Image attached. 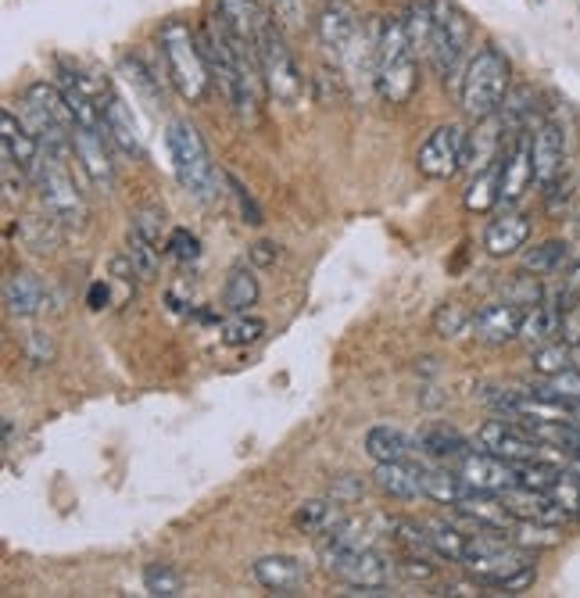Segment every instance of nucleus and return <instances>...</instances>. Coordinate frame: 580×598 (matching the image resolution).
Here are the masks:
<instances>
[{"mask_svg":"<svg viewBox=\"0 0 580 598\" xmlns=\"http://www.w3.org/2000/svg\"><path fill=\"white\" fill-rule=\"evenodd\" d=\"M466 140H469V133L458 126V122H444V126H437L420 144V151H416V169H420L427 180H452L455 172H463Z\"/></svg>","mask_w":580,"mask_h":598,"instance_id":"8","label":"nucleus"},{"mask_svg":"<svg viewBox=\"0 0 580 598\" xmlns=\"http://www.w3.org/2000/svg\"><path fill=\"white\" fill-rule=\"evenodd\" d=\"M25 359H30L33 365H47L54 359V345L47 334H33L30 341H25Z\"/></svg>","mask_w":580,"mask_h":598,"instance_id":"52","label":"nucleus"},{"mask_svg":"<svg viewBox=\"0 0 580 598\" xmlns=\"http://www.w3.org/2000/svg\"><path fill=\"white\" fill-rule=\"evenodd\" d=\"M545 198H548V212L559 215L566 205H570V198H573V180H562V176H559L556 183L545 187Z\"/></svg>","mask_w":580,"mask_h":598,"instance_id":"50","label":"nucleus"},{"mask_svg":"<svg viewBox=\"0 0 580 598\" xmlns=\"http://www.w3.org/2000/svg\"><path fill=\"white\" fill-rule=\"evenodd\" d=\"M401 22H405V33H409V44L416 50V58H427V54H430V33H434V8H430V0H409Z\"/></svg>","mask_w":580,"mask_h":598,"instance_id":"30","label":"nucleus"},{"mask_svg":"<svg viewBox=\"0 0 580 598\" xmlns=\"http://www.w3.org/2000/svg\"><path fill=\"white\" fill-rule=\"evenodd\" d=\"M398 574H401L405 580H412V584H416V580H420V584H430V580L437 577V566H434V563H427L423 555H416V552H412V555H405V560L398 563Z\"/></svg>","mask_w":580,"mask_h":598,"instance_id":"49","label":"nucleus"},{"mask_svg":"<svg viewBox=\"0 0 580 598\" xmlns=\"http://www.w3.org/2000/svg\"><path fill=\"white\" fill-rule=\"evenodd\" d=\"M562 473H566V477H573V481L580 484V455H570V462H566V466H562Z\"/></svg>","mask_w":580,"mask_h":598,"instance_id":"57","label":"nucleus"},{"mask_svg":"<svg viewBox=\"0 0 580 598\" xmlns=\"http://www.w3.org/2000/svg\"><path fill=\"white\" fill-rule=\"evenodd\" d=\"M573 351H577V365H580V348H573Z\"/></svg>","mask_w":580,"mask_h":598,"instance_id":"59","label":"nucleus"},{"mask_svg":"<svg viewBox=\"0 0 580 598\" xmlns=\"http://www.w3.org/2000/svg\"><path fill=\"white\" fill-rule=\"evenodd\" d=\"M534 183V151L531 133H516V140L502 155V205L512 208Z\"/></svg>","mask_w":580,"mask_h":598,"instance_id":"18","label":"nucleus"},{"mask_svg":"<svg viewBox=\"0 0 580 598\" xmlns=\"http://www.w3.org/2000/svg\"><path fill=\"white\" fill-rule=\"evenodd\" d=\"M373 484L380 487L384 495L401 498V501H412V498L423 495L420 473H416V462H409V459H401V462H376Z\"/></svg>","mask_w":580,"mask_h":598,"instance_id":"24","label":"nucleus"},{"mask_svg":"<svg viewBox=\"0 0 580 598\" xmlns=\"http://www.w3.org/2000/svg\"><path fill=\"white\" fill-rule=\"evenodd\" d=\"M104 133L107 140H112L123 155H140V133H137V122H133V112L129 104L118 98V93L112 90L104 101Z\"/></svg>","mask_w":580,"mask_h":598,"instance_id":"23","label":"nucleus"},{"mask_svg":"<svg viewBox=\"0 0 580 598\" xmlns=\"http://www.w3.org/2000/svg\"><path fill=\"white\" fill-rule=\"evenodd\" d=\"M4 444L8 448L15 444V419H11V416H4Z\"/></svg>","mask_w":580,"mask_h":598,"instance_id":"58","label":"nucleus"},{"mask_svg":"<svg viewBox=\"0 0 580 598\" xmlns=\"http://www.w3.org/2000/svg\"><path fill=\"white\" fill-rule=\"evenodd\" d=\"M36 187H39V201H44V208L61 226H69V229H83L87 226V219H90L87 198H83V190L76 187L69 169H65V158H47L44 155Z\"/></svg>","mask_w":580,"mask_h":598,"instance_id":"7","label":"nucleus"},{"mask_svg":"<svg viewBox=\"0 0 580 598\" xmlns=\"http://www.w3.org/2000/svg\"><path fill=\"white\" fill-rule=\"evenodd\" d=\"M166 251L180 262H197L201 258V240L191 234V229H172L169 240H166Z\"/></svg>","mask_w":580,"mask_h":598,"instance_id":"47","label":"nucleus"},{"mask_svg":"<svg viewBox=\"0 0 580 598\" xmlns=\"http://www.w3.org/2000/svg\"><path fill=\"white\" fill-rule=\"evenodd\" d=\"M469 323H474V316H469V308L458 305V302H444L434 312V334L441 337V341H455V337H463L469 330Z\"/></svg>","mask_w":580,"mask_h":598,"instance_id":"40","label":"nucleus"},{"mask_svg":"<svg viewBox=\"0 0 580 598\" xmlns=\"http://www.w3.org/2000/svg\"><path fill=\"white\" fill-rule=\"evenodd\" d=\"M44 283H39L33 273H11L8 283H4V305L11 316H19V319H30L36 316L39 308H44Z\"/></svg>","mask_w":580,"mask_h":598,"instance_id":"27","label":"nucleus"},{"mask_svg":"<svg viewBox=\"0 0 580 598\" xmlns=\"http://www.w3.org/2000/svg\"><path fill=\"white\" fill-rule=\"evenodd\" d=\"M577 308H580V305H577Z\"/></svg>","mask_w":580,"mask_h":598,"instance_id":"60","label":"nucleus"},{"mask_svg":"<svg viewBox=\"0 0 580 598\" xmlns=\"http://www.w3.org/2000/svg\"><path fill=\"white\" fill-rule=\"evenodd\" d=\"M548 498L556 501L566 516H580V484L573 477H566V473H559V481L548 487Z\"/></svg>","mask_w":580,"mask_h":598,"instance_id":"45","label":"nucleus"},{"mask_svg":"<svg viewBox=\"0 0 580 598\" xmlns=\"http://www.w3.org/2000/svg\"><path fill=\"white\" fill-rule=\"evenodd\" d=\"M520 323H523V308L502 297V302H491L474 312L469 334H474L480 345L502 348L509 341H520Z\"/></svg>","mask_w":580,"mask_h":598,"instance_id":"13","label":"nucleus"},{"mask_svg":"<svg viewBox=\"0 0 580 598\" xmlns=\"http://www.w3.org/2000/svg\"><path fill=\"white\" fill-rule=\"evenodd\" d=\"M373 87L380 93V101H387V104H409L412 93L420 90V65H416V50H412L405 22L398 15L380 22Z\"/></svg>","mask_w":580,"mask_h":598,"instance_id":"1","label":"nucleus"},{"mask_svg":"<svg viewBox=\"0 0 580 598\" xmlns=\"http://www.w3.org/2000/svg\"><path fill=\"white\" fill-rule=\"evenodd\" d=\"M133 226H137L147 240L161 244V215L158 212H137V215H133Z\"/></svg>","mask_w":580,"mask_h":598,"instance_id":"54","label":"nucleus"},{"mask_svg":"<svg viewBox=\"0 0 580 598\" xmlns=\"http://www.w3.org/2000/svg\"><path fill=\"white\" fill-rule=\"evenodd\" d=\"M158 50L166 58V72L169 83L177 87L183 101H205L212 90V72L205 61V50H201V36L186 25L183 19H169L158 33Z\"/></svg>","mask_w":580,"mask_h":598,"instance_id":"2","label":"nucleus"},{"mask_svg":"<svg viewBox=\"0 0 580 598\" xmlns=\"http://www.w3.org/2000/svg\"><path fill=\"white\" fill-rule=\"evenodd\" d=\"M348 516L341 512V501L330 498H312L302 501L298 512H294V527L305 530V534H330L333 527H341Z\"/></svg>","mask_w":580,"mask_h":598,"instance_id":"28","label":"nucleus"},{"mask_svg":"<svg viewBox=\"0 0 580 598\" xmlns=\"http://www.w3.org/2000/svg\"><path fill=\"white\" fill-rule=\"evenodd\" d=\"M477 438H480V448H488L491 455L505 459V462L542 459V441H537L520 419H488Z\"/></svg>","mask_w":580,"mask_h":598,"instance_id":"10","label":"nucleus"},{"mask_svg":"<svg viewBox=\"0 0 580 598\" xmlns=\"http://www.w3.org/2000/svg\"><path fill=\"white\" fill-rule=\"evenodd\" d=\"M534 577H537V569L527 566V569H520V574L505 577L502 584H494V588H498V591H505V595H520V591H527V588H531Z\"/></svg>","mask_w":580,"mask_h":598,"instance_id":"53","label":"nucleus"},{"mask_svg":"<svg viewBox=\"0 0 580 598\" xmlns=\"http://www.w3.org/2000/svg\"><path fill=\"white\" fill-rule=\"evenodd\" d=\"M531 365H534V373L537 376H559L566 370H573L577 365V351L570 341H548L542 348H534V356H531Z\"/></svg>","mask_w":580,"mask_h":598,"instance_id":"34","label":"nucleus"},{"mask_svg":"<svg viewBox=\"0 0 580 598\" xmlns=\"http://www.w3.org/2000/svg\"><path fill=\"white\" fill-rule=\"evenodd\" d=\"M527 240H531V219L523 212L498 215V219H491L488 229H484V248L494 258L516 255L520 248H527Z\"/></svg>","mask_w":580,"mask_h":598,"instance_id":"21","label":"nucleus"},{"mask_svg":"<svg viewBox=\"0 0 580 598\" xmlns=\"http://www.w3.org/2000/svg\"><path fill=\"white\" fill-rule=\"evenodd\" d=\"M416 473H420L423 495L441 501V506H455V501L469 492V484L463 481V473L448 470L444 462H437V466H423V462H416Z\"/></svg>","mask_w":580,"mask_h":598,"instance_id":"26","label":"nucleus"},{"mask_svg":"<svg viewBox=\"0 0 580 598\" xmlns=\"http://www.w3.org/2000/svg\"><path fill=\"white\" fill-rule=\"evenodd\" d=\"M559 466H551L545 459H531V462H516V484L520 487H531V492H545L559 481Z\"/></svg>","mask_w":580,"mask_h":598,"instance_id":"43","label":"nucleus"},{"mask_svg":"<svg viewBox=\"0 0 580 598\" xmlns=\"http://www.w3.org/2000/svg\"><path fill=\"white\" fill-rule=\"evenodd\" d=\"M254 577H259V584L269 591L294 595L308 580V566L298 555H262V560L254 563Z\"/></svg>","mask_w":580,"mask_h":598,"instance_id":"20","label":"nucleus"},{"mask_svg":"<svg viewBox=\"0 0 580 598\" xmlns=\"http://www.w3.org/2000/svg\"><path fill=\"white\" fill-rule=\"evenodd\" d=\"M366 452L373 462H401L409 459V441L395 427H373L366 433Z\"/></svg>","mask_w":580,"mask_h":598,"instance_id":"36","label":"nucleus"},{"mask_svg":"<svg viewBox=\"0 0 580 598\" xmlns=\"http://www.w3.org/2000/svg\"><path fill=\"white\" fill-rule=\"evenodd\" d=\"M494 205H502V158H498L491 169L477 172L474 183L466 190L469 212H491Z\"/></svg>","mask_w":580,"mask_h":598,"instance_id":"29","label":"nucleus"},{"mask_svg":"<svg viewBox=\"0 0 580 598\" xmlns=\"http://www.w3.org/2000/svg\"><path fill=\"white\" fill-rule=\"evenodd\" d=\"M265 334V319L248 316V312H234V319L223 323V345L229 348H248L254 341H262Z\"/></svg>","mask_w":580,"mask_h":598,"instance_id":"39","label":"nucleus"},{"mask_svg":"<svg viewBox=\"0 0 580 598\" xmlns=\"http://www.w3.org/2000/svg\"><path fill=\"white\" fill-rule=\"evenodd\" d=\"M362 30H366V22H362L355 4H348V0H327L322 11L316 15L319 44H322V50H330L337 61L352 50V44L362 36Z\"/></svg>","mask_w":580,"mask_h":598,"instance_id":"9","label":"nucleus"},{"mask_svg":"<svg viewBox=\"0 0 580 598\" xmlns=\"http://www.w3.org/2000/svg\"><path fill=\"white\" fill-rule=\"evenodd\" d=\"M455 516L458 520H466L474 530H512L516 523V516L509 512V506L502 501V495H491V492H469L455 501Z\"/></svg>","mask_w":580,"mask_h":598,"instance_id":"16","label":"nucleus"},{"mask_svg":"<svg viewBox=\"0 0 580 598\" xmlns=\"http://www.w3.org/2000/svg\"><path fill=\"white\" fill-rule=\"evenodd\" d=\"M226 187H229V194L237 198V208H240V215H244V223H248V226H262L265 219H262L259 201H254V198L248 194V187L240 183L234 172H226Z\"/></svg>","mask_w":580,"mask_h":598,"instance_id":"46","label":"nucleus"},{"mask_svg":"<svg viewBox=\"0 0 580 598\" xmlns=\"http://www.w3.org/2000/svg\"><path fill=\"white\" fill-rule=\"evenodd\" d=\"M531 151H534V180L548 187L562 176L566 166V137L559 129V122L542 119L531 129Z\"/></svg>","mask_w":580,"mask_h":598,"instance_id":"15","label":"nucleus"},{"mask_svg":"<svg viewBox=\"0 0 580 598\" xmlns=\"http://www.w3.org/2000/svg\"><path fill=\"white\" fill-rule=\"evenodd\" d=\"M570 266V244L566 240H545L537 248L523 251V269L537 277H551V273H562Z\"/></svg>","mask_w":580,"mask_h":598,"instance_id":"31","label":"nucleus"},{"mask_svg":"<svg viewBox=\"0 0 580 598\" xmlns=\"http://www.w3.org/2000/svg\"><path fill=\"white\" fill-rule=\"evenodd\" d=\"M44 144H39L36 133H30L22 126V122L15 119V112H0V155H4V161H15L19 172H25L30 180H36L39 176V166H44Z\"/></svg>","mask_w":580,"mask_h":598,"instance_id":"12","label":"nucleus"},{"mask_svg":"<svg viewBox=\"0 0 580 598\" xmlns=\"http://www.w3.org/2000/svg\"><path fill=\"white\" fill-rule=\"evenodd\" d=\"M158 244L155 240H147L137 226H129V234H126V255H129V262L137 266V273L144 283H151L158 280V266H161V258H158Z\"/></svg>","mask_w":580,"mask_h":598,"instance_id":"37","label":"nucleus"},{"mask_svg":"<svg viewBox=\"0 0 580 598\" xmlns=\"http://www.w3.org/2000/svg\"><path fill=\"white\" fill-rule=\"evenodd\" d=\"M416 448L423 452V459L444 462V466H452V462L458 466V462L474 452L463 433L452 430V427H427V430H420V433H416Z\"/></svg>","mask_w":580,"mask_h":598,"instance_id":"22","label":"nucleus"},{"mask_svg":"<svg viewBox=\"0 0 580 598\" xmlns=\"http://www.w3.org/2000/svg\"><path fill=\"white\" fill-rule=\"evenodd\" d=\"M430 8H434V33H430L427 61L434 65L441 79H455L469 40H474V30H469V19L455 0H430Z\"/></svg>","mask_w":580,"mask_h":598,"instance_id":"6","label":"nucleus"},{"mask_svg":"<svg viewBox=\"0 0 580 598\" xmlns=\"http://www.w3.org/2000/svg\"><path fill=\"white\" fill-rule=\"evenodd\" d=\"M362 492H366V481L355 477V473H344V477H337L333 487H330V495L337 501H352V498H362Z\"/></svg>","mask_w":580,"mask_h":598,"instance_id":"51","label":"nucleus"},{"mask_svg":"<svg viewBox=\"0 0 580 598\" xmlns=\"http://www.w3.org/2000/svg\"><path fill=\"white\" fill-rule=\"evenodd\" d=\"M458 473H463V481L474 487V492L502 495L509 487H516V462L498 459L488 452V448H484V452H469L463 462H458Z\"/></svg>","mask_w":580,"mask_h":598,"instance_id":"14","label":"nucleus"},{"mask_svg":"<svg viewBox=\"0 0 580 598\" xmlns=\"http://www.w3.org/2000/svg\"><path fill=\"white\" fill-rule=\"evenodd\" d=\"M505 122L502 115H488V119H477V129L469 133V140H466V161H463V169L466 172H484V169H491L498 158H502V140H505Z\"/></svg>","mask_w":580,"mask_h":598,"instance_id":"19","label":"nucleus"},{"mask_svg":"<svg viewBox=\"0 0 580 598\" xmlns=\"http://www.w3.org/2000/svg\"><path fill=\"white\" fill-rule=\"evenodd\" d=\"M259 61H262V79H265L269 98L287 108L298 104L305 93V76L287 47V33H283L276 22H269L265 33L259 36Z\"/></svg>","mask_w":580,"mask_h":598,"instance_id":"5","label":"nucleus"},{"mask_svg":"<svg viewBox=\"0 0 580 598\" xmlns=\"http://www.w3.org/2000/svg\"><path fill=\"white\" fill-rule=\"evenodd\" d=\"M123 69H126V79H129V83L137 87L147 101H151V108H158V104H161V98H158V90H155V79H151V72H147L137 58H123Z\"/></svg>","mask_w":580,"mask_h":598,"instance_id":"48","label":"nucleus"},{"mask_svg":"<svg viewBox=\"0 0 580 598\" xmlns=\"http://www.w3.org/2000/svg\"><path fill=\"white\" fill-rule=\"evenodd\" d=\"M562 330V312L556 308L551 297H545L542 305H534L523 312V323H520V341L527 345L531 351L542 348L548 341H556V334Z\"/></svg>","mask_w":580,"mask_h":598,"instance_id":"25","label":"nucleus"},{"mask_svg":"<svg viewBox=\"0 0 580 598\" xmlns=\"http://www.w3.org/2000/svg\"><path fill=\"white\" fill-rule=\"evenodd\" d=\"M509 58L498 47H480L469 58L463 83H458V98H463V112L469 119H488L502 108L509 93Z\"/></svg>","mask_w":580,"mask_h":598,"instance_id":"4","label":"nucleus"},{"mask_svg":"<svg viewBox=\"0 0 580 598\" xmlns=\"http://www.w3.org/2000/svg\"><path fill=\"white\" fill-rule=\"evenodd\" d=\"M169 155H172V169H177V180L191 198L197 201H215L219 198V183H226V172L215 169V161L208 155L201 133L183 119L169 122Z\"/></svg>","mask_w":580,"mask_h":598,"instance_id":"3","label":"nucleus"},{"mask_svg":"<svg viewBox=\"0 0 580 598\" xmlns=\"http://www.w3.org/2000/svg\"><path fill=\"white\" fill-rule=\"evenodd\" d=\"M430 541H434V552L441 555V560H448V563H463L466 560V552H469V538L474 534H463L458 527L452 523H430Z\"/></svg>","mask_w":580,"mask_h":598,"instance_id":"38","label":"nucleus"},{"mask_svg":"<svg viewBox=\"0 0 580 598\" xmlns=\"http://www.w3.org/2000/svg\"><path fill=\"white\" fill-rule=\"evenodd\" d=\"M545 297H548V294H545V287H542V280H537V273L531 277L527 269H523L520 277H512V280L505 283V302L520 305L523 312L534 308V305H542Z\"/></svg>","mask_w":580,"mask_h":598,"instance_id":"42","label":"nucleus"},{"mask_svg":"<svg viewBox=\"0 0 580 598\" xmlns=\"http://www.w3.org/2000/svg\"><path fill=\"white\" fill-rule=\"evenodd\" d=\"M254 302H259V277H254V269L237 266L234 273H229V280H226L223 308H229V312H248Z\"/></svg>","mask_w":580,"mask_h":598,"instance_id":"32","label":"nucleus"},{"mask_svg":"<svg viewBox=\"0 0 580 598\" xmlns=\"http://www.w3.org/2000/svg\"><path fill=\"white\" fill-rule=\"evenodd\" d=\"M144 588L158 598H177L183 591V574L169 563H151L144 569Z\"/></svg>","mask_w":580,"mask_h":598,"instance_id":"41","label":"nucleus"},{"mask_svg":"<svg viewBox=\"0 0 580 598\" xmlns=\"http://www.w3.org/2000/svg\"><path fill=\"white\" fill-rule=\"evenodd\" d=\"M107 133L101 129H90V126H79L72 129V151H76V161L83 166L87 180L93 183V190H101V194H112L115 187V161L107 155Z\"/></svg>","mask_w":580,"mask_h":598,"instance_id":"11","label":"nucleus"},{"mask_svg":"<svg viewBox=\"0 0 580 598\" xmlns=\"http://www.w3.org/2000/svg\"><path fill=\"white\" fill-rule=\"evenodd\" d=\"M273 22L283 33H305L308 25V4L305 0H273Z\"/></svg>","mask_w":580,"mask_h":598,"instance_id":"44","label":"nucleus"},{"mask_svg":"<svg viewBox=\"0 0 580 598\" xmlns=\"http://www.w3.org/2000/svg\"><path fill=\"white\" fill-rule=\"evenodd\" d=\"M276 262H280V248H276V244H269V240L251 244V266L269 269V266H276Z\"/></svg>","mask_w":580,"mask_h":598,"instance_id":"55","label":"nucleus"},{"mask_svg":"<svg viewBox=\"0 0 580 598\" xmlns=\"http://www.w3.org/2000/svg\"><path fill=\"white\" fill-rule=\"evenodd\" d=\"M509 541L520 549H551L562 541V527L556 523H542V520H516L509 530Z\"/></svg>","mask_w":580,"mask_h":598,"instance_id":"35","label":"nucleus"},{"mask_svg":"<svg viewBox=\"0 0 580 598\" xmlns=\"http://www.w3.org/2000/svg\"><path fill=\"white\" fill-rule=\"evenodd\" d=\"M19 234L22 240L30 244L33 251L39 255H47L58 248V240H61V223L54 219V215H22V226H19Z\"/></svg>","mask_w":580,"mask_h":598,"instance_id":"33","label":"nucleus"},{"mask_svg":"<svg viewBox=\"0 0 580 598\" xmlns=\"http://www.w3.org/2000/svg\"><path fill=\"white\" fill-rule=\"evenodd\" d=\"M87 305L93 308V312H101V308H107L112 305V287H107L104 280H98V283H90V291H87Z\"/></svg>","mask_w":580,"mask_h":598,"instance_id":"56","label":"nucleus"},{"mask_svg":"<svg viewBox=\"0 0 580 598\" xmlns=\"http://www.w3.org/2000/svg\"><path fill=\"white\" fill-rule=\"evenodd\" d=\"M215 19L226 25L229 36L244 40V44L259 47V36L265 33V25L273 22V15L259 4V0H215Z\"/></svg>","mask_w":580,"mask_h":598,"instance_id":"17","label":"nucleus"}]
</instances>
